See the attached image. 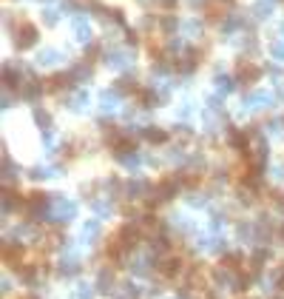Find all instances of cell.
Instances as JSON below:
<instances>
[{
    "label": "cell",
    "mask_w": 284,
    "mask_h": 299,
    "mask_svg": "<svg viewBox=\"0 0 284 299\" xmlns=\"http://www.w3.org/2000/svg\"><path fill=\"white\" fill-rule=\"evenodd\" d=\"M51 217H54L57 222H68V219L77 217V205H74L71 199H66V197H54V199H51Z\"/></svg>",
    "instance_id": "obj_1"
},
{
    "label": "cell",
    "mask_w": 284,
    "mask_h": 299,
    "mask_svg": "<svg viewBox=\"0 0 284 299\" xmlns=\"http://www.w3.org/2000/svg\"><path fill=\"white\" fill-rule=\"evenodd\" d=\"M176 191H179V180H176V177H165V180L157 183V188H154L157 197H151V199H154V202H168L170 197H176Z\"/></svg>",
    "instance_id": "obj_2"
},
{
    "label": "cell",
    "mask_w": 284,
    "mask_h": 299,
    "mask_svg": "<svg viewBox=\"0 0 284 299\" xmlns=\"http://www.w3.org/2000/svg\"><path fill=\"white\" fill-rule=\"evenodd\" d=\"M14 43H17L20 51L32 49L34 43H37V29H34L32 23H20V26H17V32H14Z\"/></svg>",
    "instance_id": "obj_3"
},
{
    "label": "cell",
    "mask_w": 284,
    "mask_h": 299,
    "mask_svg": "<svg viewBox=\"0 0 284 299\" xmlns=\"http://www.w3.org/2000/svg\"><path fill=\"white\" fill-rule=\"evenodd\" d=\"M117 240H120V245H122L125 251L136 248V240H139V231H136V225H122V228H120V234H117Z\"/></svg>",
    "instance_id": "obj_4"
},
{
    "label": "cell",
    "mask_w": 284,
    "mask_h": 299,
    "mask_svg": "<svg viewBox=\"0 0 284 299\" xmlns=\"http://www.w3.org/2000/svg\"><path fill=\"white\" fill-rule=\"evenodd\" d=\"M114 285H117V279H114L111 271H105L102 268L100 274H97V282H94V288H97V294H114Z\"/></svg>",
    "instance_id": "obj_5"
},
{
    "label": "cell",
    "mask_w": 284,
    "mask_h": 299,
    "mask_svg": "<svg viewBox=\"0 0 284 299\" xmlns=\"http://www.w3.org/2000/svg\"><path fill=\"white\" fill-rule=\"evenodd\" d=\"M71 29H74V37H77L80 43H88V40H91V29H88V23H85V17H82V14H74Z\"/></svg>",
    "instance_id": "obj_6"
},
{
    "label": "cell",
    "mask_w": 284,
    "mask_h": 299,
    "mask_svg": "<svg viewBox=\"0 0 284 299\" xmlns=\"http://www.w3.org/2000/svg\"><path fill=\"white\" fill-rule=\"evenodd\" d=\"M3 259H6V265H14V268H20V259H23V245L6 242V245H3Z\"/></svg>",
    "instance_id": "obj_7"
},
{
    "label": "cell",
    "mask_w": 284,
    "mask_h": 299,
    "mask_svg": "<svg viewBox=\"0 0 284 299\" xmlns=\"http://www.w3.org/2000/svg\"><path fill=\"white\" fill-rule=\"evenodd\" d=\"M259 77H261V69H259V66H250L247 60H244V63H242V69H239V80L250 86V83H256Z\"/></svg>",
    "instance_id": "obj_8"
},
{
    "label": "cell",
    "mask_w": 284,
    "mask_h": 299,
    "mask_svg": "<svg viewBox=\"0 0 284 299\" xmlns=\"http://www.w3.org/2000/svg\"><path fill=\"white\" fill-rule=\"evenodd\" d=\"M105 66H111V69H125V66H128V54L111 49V51H105Z\"/></svg>",
    "instance_id": "obj_9"
},
{
    "label": "cell",
    "mask_w": 284,
    "mask_h": 299,
    "mask_svg": "<svg viewBox=\"0 0 284 299\" xmlns=\"http://www.w3.org/2000/svg\"><path fill=\"white\" fill-rule=\"evenodd\" d=\"M157 268H159V274L176 276L182 271V259H179V256H168V259H162V265H157Z\"/></svg>",
    "instance_id": "obj_10"
},
{
    "label": "cell",
    "mask_w": 284,
    "mask_h": 299,
    "mask_svg": "<svg viewBox=\"0 0 284 299\" xmlns=\"http://www.w3.org/2000/svg\"><path fill=\"white\" fill-rule=\"evenodd\" d=\"M40 92H43V86H40L37 80H23L20 94L26 97V100H37V97H40Z\"/></svg>",
    "instance_id": "obj_11"
},
{
    "label": "cell",
    "mask_w": 284,
    "mask_h": 299,
    "mask_svg": "<svg viewBox=\"0 0 284 299\" xmlns=\"http://www.w3.org/2000/svg\"><path fill=\"white\" fill-rule=\"evenodd\" d=\"M80 271V262L74 259V256H68L66 262H60V268H57V274L60 276H74Z\"/></svg>",
    "instance_id": "obj_12"
},
{
    "label": "cell",
    "mask_w": 284,
    "mask_h": 299,
    "mask_svg": "<svg viewBox=\"0 0 284 299\" xmlns=\"http://www.w3.org/2000/svg\"><path fill=\"white\" fill-rule=\"evenodd\" d=\"M230 146L239 151H247V134L244 131H236V128H230Z\"/></svg>",
    "instance_id": "obj_13"
},
{
    "label": "cell",
    "mask_w": 284,
    "mask_h": 299,
    "mask_svg": "<svg viewBox=\"0 0 284 299\" xmlns=\"http://www.w3.org/2000/svg\"><path fill=\"white\" fill-rule=\"evenodd\" d=\"M97 237H100V222H97V219H88V222L82 225V240L91 242V240H97Z\"/></svg>",
    "instance_id": "obj_14"
},
{
    "label": "cell",
    "mask_w": 284,
    "mask_h": 299,
    "mask_svg": "<svg viewBox=\"0 0 284 299\" xmlns=\"http://www.w3.org/2000/svg\"><path fill=\"white\" fill-rule=\"evenodd\" d=\"M145 140L148 143H157V146H162V143H165V140H168V134H165V131H162V128H145Z\"/></svg>",
    "instance_id": "obj_15"
},
{
    "label": "cell",
    "mask_w": 284,
    "mask_h": 299,
    "mask_svg": "<svg viewBox=\"0 0 284 299\" xmlns=\"http://www.w3.org/2000/svg\"><path fill=\"white\" fill-rule=\"evenodd\" d=\"M176 17H173V14H165V17H162V20H159V29H162V32H165V35H170L173 37V32H176Z\"/></svg>",
    "instance_id": "obj_16"
},
{
    "label": "cell",
    "mask_w": 284,
    "mask_h": 299,
    "mask_svg": "<svg viewBox=\"0 0 284 299\" xmlns=\"http://www.w3.org/2000/svg\"><path fill=\"white\" fill-rule=\"evenodd\" d=\"M117 97H120L117 89H114L111 94H108V92L102 94V111H114V108H117Z\"/></svg>",
    "instance_id": "obj_17"
},
{
    "label": "cell",
    "mask_w": 284,
    "mask_h": 299,
    "mask_svg": "<svg viewBox=\"0 0 284 299\" xmlns=\"http://www.w3.org/2000/svg\"><path fill=\"white\" fill-rule=\"evenodd\" d=\"M94 291H97V288H91V285H80V288H74L71 299H94Z\"/></svg>",
    "instance_id": "obj_18"
},
{
    "label": "cell",
    "mask_w": 284,
    "mask_h": 299,
    "mask_svg": "<svg viewBox=\"0 0 284 299\" xmlns=\"http://www.w3.org/2000/svg\"><path fill=\"white\" fill-rule=\"evenodd\" d=\"M267 259H270V251H267V248H259V251L253 253V259H250V262H253V268H264Z\"/></svg>",
    "instance_id": "obj_19"
},
{
    "label": "cell",
    "mask_w": 284,
    "mask_h": 299,
    "mask_svg": "<svg viewBox=\"0 0 284 299\" xmlns=\"http://www.w3.org/2000/svg\"><path fill=\"white\" fill-rule=\"evenodd\" d=\"M57 60H60V51H43L37 57V66H54Z\"/></svg>",
    "instance_id": "obj_20"
},
{
    "label": "cell",
    "mask_w": 284,
    "mask_h": 299,
    "mask_svg": "<svg viewBox=\"0 0 284 299\" xmlns=\"http://www.w3.org/2000/svg\"><path fill=\"white\" fill-rule=\"evenodd\" d=\"M117 92L122 94V92H139V89H136V80H134V77H122V80H120V86H117Z\"/></svg>",
    "instance_id": "obj_21"
},
{
    "label": "cell",
    "mask_w": 284,
    "mask_h": 299,
    "mask_svg": "<svg viewBox=\"0 0 284 299\" xmlns=\"http://www.w3.org/2000/svg\"><path fill=\"white\" fill-rule=\"evenodd\" d=\"M20 279H23V282H34V279H37V268H34V265H23V268H20Z\"/></svg>",
    "instance_id": "obj_22"
},
{
    "label": "cell",
    "mask_w": 284,
    "mask_h": 299,
    "mask_svg": "<svg viewBox=\"0 0 284 299\" xmlns=\"http://www.w3.org/2000/svg\"><path fill=\"white\" fill-rule=\"evenodd\" d=\"M253 12H256V17H270V12H273V3H270V0H261V3L256 6V9H253Z\"/></svg>",
    "instance_id": "obj_23"
},
{
    "label": "cell",
    "mask_w": 284,
    "mask_h": 299,
    "mask_svg": "<svg viewBox=\"0 0 284 299\" xmlns=\"http://www.w3.org/2000/svg\"><path fill=\"white\" fill-rule=\"evenodd\" d=\"M270 54H273V60H279V63H284V40H279V43H273V46H270Z\"/></svg>",
    "instance_id": "obj_24"
},
{
    "label": "cell",
    "mask_w": 284,
    "mask_h": 299,
    "mask_svg": "<svg viewBox=\"0 0 284 299\" xmlns=\"http://www.w3.org/2000/svg\"><path fill=\"white\" fill-rule=\"evenodd\" d=\"M216 89L219 92H233V80L230 77H216Z\"/></svg>",
    "instance_id": "obj_25"
},
{
    "label": "cell",
    "mask_w": 284,
    "mask_h": 299,
    "mask_svg": "<svg viewBox=\"0 0 284 299\" xmlns=\"http://www.w3.org/2000/svg\"><path fill=\"white\" fill-rule=\"evenodd\" d=\"M82 105H88V94L77 92V94H74V105H71V108H82Z\"/></svg>",
    "instance_id": "obj_26"
},
{
    "label": "cell",
    "mask_w": 284,
    "mask_h": 299,
    "mask_svg": "<svg viewBox=\"0 0 284 299\" xmlns=\"http://www.w3.org/2000/svg\"><path fill=\"white\" fill-rule=\"evenodd\" d=\"M185 29H188L191 35H196V32H202V26H199V20H188V23H185Z\"/></svg>",
    "instance_id": "obj_27"
},
{
    "label": "cell",
    "mask_w": 284,
    "mask_h": 299,
    "mask_svg": "<svg viewBox=\"0 0 284 299\" xmlns=\"http://www.w3.org/2000/svg\"><path fill=\"white\" fill-rule=\"evenodd\" d=\"M45 23L54 26V23H57V12H51V9H48V12H45Z\"/></svg>",
    "instance_id": "obj_28"
},
{
    "label": "cell",
    "mask_w": 284,
    "mask_h": 299,
    "mask_svg": "<svg viewBox=\"0 0 284 299\" xmlns=\"http://www.w3.org/2000/svg\"><path fill=\"white\" fill-rule=\"evenodd\" d=\"M279 291H284V271H279Z\"/></svg>",
    "instance_id": "obj_29"
},
{
    "label": "cell",
    "mask_w": 284,
    "mask_h": 299,
    "mask_svg": "<svg viewBox=\"0 0 284 299\" xmlns=\"http://www.w3.org/2000/svg\"><path fill=\"white\" fill-rule=\"evenodd\" d=\"M216 3H225V6H230V3H233V0H216Z\"/></svg>",
    "instance_id": "obj_30"
},
{
    "label": "cell",
    "mask_w": 284,
    "mask_h": 299,
    "mask_svg": "<svg viewBox=\"0 0 284 299\" xmlns=\"http://www.w3.org/2000/svg\"><path fill=\"white\" fill-rule=\"evenodd\" d=\"M23 299H37V297H34V294H32V297H23Z\"/></svg>",
    "instance_id": "obj_31"
},
{
    "label": "cell",
    "mask_w": 284,
    "mask_h": 299,
    "mask_svg": "<svg viewBox=\"0 0 284 299\" xmlns=\"http://www.w3.org/2000/svg\"><path fill=\"white\" fill-rule=\"evenodd\" d=\"M282 237H284V228H282Z\"/></svg>",
    "instance_id": "obj_32"
}]
</instances>
